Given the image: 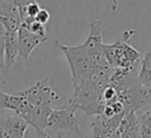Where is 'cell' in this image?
<instances>
[{
  "label": "cell",
  "instance_id": "3957f363",
  "mask_svg": "<svg viewBox=\"0 0 151 138\" xmlns=\"http://www.w3.org/2000/svg\"><path fill=\"white\" fill-rule=\"evenodd\" d=\"M79 110L77 103L70 98L60 109L52 110L47 119V129L52 132H65L73 131L76 133H81L79 127V121L76 112Z\"/></svg>",
  "mask_w": 151,
  "mask_h": 138
},
{
  "label": "cell",
  "instance_id": "52a82bcc",
  "mask_svg": "<svg viewBox=\"0 0 151 138\" xmlns=\"http://www.w3.org/2000/svg\"><path fill=\"white\" fill-rule=\"evenodd\" d=\"M28 125L21 116H8L0 120V138H25Z\"/></svg>",
  "mask_w": 151,
  "mask_h": 138
},
{
  "label": "cell",
  "instance_id": "5bb4252c",
  "mask_svg": "<svg viewBox=\"0 0 151 138\" xmlns=\"http://www.w3.org/2000/svg\"><path fill=\"white\" fill-rule=\"evenodd\" d=\"M34 1H37V0H13V2L15 4V6L18 7V9H22L27 5H29L31 2H34Z\"/></svg>",
  "mask_w": 151,
  "mask_h": 138
},
{
  "label": "cell",
  "instance_id": "ba28073f",
  "mask_svg": "<svg viewBox=\"0 0 151 138\" xmlns=\"http://www.w3.org/2000/svg\"><path fill=\"white\" fill-rule=\"evenodd\" d=\"M140 129L142 121L137 116V111L130 110L124 114L118 126V132L120 134V138H139Z\"/></svg>",
  "mask_w": 151,
  "mask_h": 138
},
{
  "label": "cell",
  "instance_id": "8992f818",
  "mask_svg": "<svg viewBox=\"0 0 151 138\" xmlns=\"http://www.w3.org/2000/svg\"><path fill=\"white\" fill-rule=\"evenodd\" d=\"M18 39H19V54L25 60H28L33 50L41 42H45L47 40V37L38 35L33 33L28 27L21 24L18 29Z\"/></svg>",
  "mask_w": 151,
  "mask_h": 138
},
{
  "label": "cell",
  "instance_id": "277c9868",
  "mask_svg": "<svg viewBox=\"0 0 151 138\" xmlns=\"http://www.w3.org/2000/svg\"><path fill=\"white\" fill-rule=\"evenodd\" d=\"M19 93L25 96L33 105H52V103L58 99V94L50 85V77H46L44 80L38 81L22 91H19Z\"/></svg>",
  "mask_w": 151,
  "mask_h": 138
},
{
  "label": "cell",
  "instance_id": "6da1fadb",
  "mask_svg": "<svg viewBox=\"0 0 151 138\" xmlns=\"http://www.w3.org/2000/svg\"><path fill=\"white\" fill-rule=\"evenodd\" d=\"M101 31L103 22L100 20H93L90 24L88 35L81 45L67 46L59 40L55 41V45L65 54L68 61L72 84L87 79L96 67L109 64L104 53Z\"/></svg>",
  "mask_w": 151,
  "mask_h": 138
},
{
  "label": "cell",
  "instance_id": "2e32d148",
  "mask_svg": "<svg viewBox=\"0 0 151 138\" xmlns=\"http://www.w3.org/2000/svg\"><path fill=\"white\" fill-rule=\"evenodd\" d=\"M0 1H1V0H0Z\"/></svg>",
  "mask_w": 151,
  "mask_h": 138
},
{
  "label": "cell",
  "instance_id": "30bf717a",
  "mask_svg": "<svg viewBox=\"0 0 151 138\" xmlns=\"http://www.w3.org/2000/svg\"><path fill=\"white\" fill-rule=\"evenodd\" d=\"M138 80L145 87L151 88V44L140 58V70L138 73Z\"/></svg>",
  "mask_w": 151,
  "mask_h": 138
},
{
  "label": "cell",
  "instance_id": "7c38bea8",
  "mask_svg": "<svg viewBox=\"0 0 151 138\" xmlns=\"http://www.w3.org/2000/svg\"><path fill=\"white\" fill-rule=\"evenodd\" d=\"M50 18H51V14H50V12L46 8H40V11L38 12V14L35 15V20L39 21V22H41V24H44V25H46L48 22Z\"/></svg>",
  "mask_w": 151,
  "mask_h": 138
},
{
  "label": "cell",
  "instance_id": "7a4b0ae2",
  "mask_svg": "<svg viewBox=\"0 0 151 138\" xmlns=\"http://www.w3.org/2000/svg\"><path fill=\"white\" fill-rule=\"evenodd\" d=\"M134 31H126L123 33V38L113 44H104V53L109 64L113 68H136L137 64L140 63V53L129 44L130 37Z\"/></svg>",
  "mask_w": 151,
  "mask_h": 138
},
{
  "label": "cell",
  "instance_id": "4fadbf2b",
  "mask_svg": "<svg viewBox=\"0 0 151 138\" xmlns=\"http://www.w3.org/2000/svg\"><path fill=\"white\" fill-rule=\"evenodd\" d=\"M0 68H5V35L0 37Z\"/></svg>",
  "mask_w": 151,
  "mask_h": 138
},
{
  "label": "cell",
  "instance_id": "9a60e30c",
  "mask_svg": "<svg viewBox=\"0 0 151 138\" xmlns=\"http://www.w3.org/2000/svg\"><path fill=\"white\" fill-rule=\"evenodd\" d=\"M42 138H64V133L63 132H58L55 137H52L50 133H46L45 136H42Z\"/></svg>",
  "mask_w": 151,
  "mask_h": 138
},
{
  "label": "cell",
  "instance_id": "5b68a950",
  "mask_svg": "<svg viewBox=\"0 0 151 138\" xmlns=\"http://www.w3.org/2000/svg\"><path fill=\"white\" fill-rule=\"evenodd\" d=\"M125 113H119L112 117L105 116L103 113L96 114L91 121V138H109L113 132L118 130V126Z\"/></svg>",
  "mask_w": 151,
  "mask_h": 138
},
{
  "label": "cell",
  "instance_id": "9c48e42d",
  "mask_svg": "<svg viewBox=\"0 0 151 138\" xmlns=\"http://www.w3.org/2000/svg\"><path fill=\"white\" fill-rule=\"evenodd\" d=\"M19 54L18 31L5 32V68H9L15 64Z\"/></svg>",
  "mask_w": 151,
  "mask_h": 138
},
{
  "label": "cell",
  "instance_id": "8fae6325",
  "mask_svg": "<svg viewBox=\"0 0 151 138\" xmlns=\"http://www.w3.org/2000/svg\"><path fill=\"white\" fill-rule=\"evenodd\" d=\"M22 25H25L26 27H28L33 33H35V34H38V35L47 37L45 25H44V24H41V22H39V21H37L35 19H34V20H32V21H29V22H27V24H22Z\"/></svg>",
  "mask_w": 151,
  "mask_h": 138
}]
</instances>
